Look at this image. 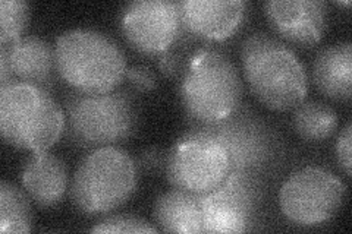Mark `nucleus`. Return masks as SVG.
Instances as JSON below:
<instances>
[{
	"mask_svg": "<svg viewBox=\"0 0 352 234\" xmlns=\"http://www.w3.org/2000/svg\"><path fill=\"white\" fill-rule=\"evenodd\" d=\"M241 63L251 93L270 110L286 111L301 104L308 75L288 44L269 32H254L241 46Z\"/></svg>",
	"mask_w": 352,
	"mask_h": 234,
	"instance_id": "nucleus-1",
	"label": "nucleus"
},
{
	"mask_svg": "<svg viewBox=\"0 0 352 234\" xmlns=\"http://www.w3.org/2000/svg\"><path fill=\"white\" fill-rule=\"evenodd\" d=\"M63 137L81 148L119 147L135 135L140 106L126 88L109 93L75 91L63 98Z\"/></svg>",
	"mask_w": 352,
	"mask_h": 234,
	"instance_id": "nucleus-2",
	"label": "nucleus"
},
{
	"mask_svg": "<svg viewBox=\"0 0 352 234\" xmlns=\"http://www.w3.org/2000/svg\"><path fill=\"white\" fill-rule=\"evenodd\" d=\"M179 93L192 126L212 125L241 107L244 84L235 63L223 51L207 47L186 62Z\"/></svg>",
	"mask_w": 352,
	"mask_h": 234,
	"instance_id": "nucleus-3",
	"label": "nucleus"
},
{
	"mask_svg": "<svg viewBox=\"0 0 352 234\" xmlns=\"http://www.w3.org/2000/svg\"><path fill=\"white\" fill-rule=\"evenodd\" d=\"M60 80L75 91L109 93L125 80L128 63L122 47L93 28H72L54 41Z\"/></svg>",
	"mask_w": 352,
	"mask_h": 234,
	"instance_id": "nucleus-4",
	"label": "nucleus"
},
{
	"mask_svg": "<svg viewBox=\"0 0 352 234\" xmlns=\"http://www.w3.org/2000/svg\"><path fill=\"white\" fill-rule=\"evenodd\" d=\"M138 165L119 147H103L88 152L72 176L71 199L85 215H106L122 207L138 185Z\"/></svg>",
	"mask_w": 352,
	"mask_h": 234,
	"instance_id": "nucleus-5",
	"label": "nucleus"
},
{
	"mask_svg": "<svg viewBox=\"0 0 352 234\" xmlns=\"http://www.w3.org/2000/svg\"><path fill=\"white\" fill-rule=\"evenodd\" d=\"M0 132L8 145L47 151L65 132V111L43 88L12 84L0 88Z\"/></svg>",
	"mask_w": 352,
	"mask_h": 234,
	"instance_id": "nucleus-6",
	"label": "nucleus"
},
{
	"mask_svg": "<svg viewBox=\"0 0 352 234\" xmlns=\"http://www.w3.org/2000/svg\"><path fill=\"white\" fill-rule=\"evenodd\" d=\"M194 129L223 145L230 172L261 176L279 157L280 141L276 133L261 116L242 106L222 121Z\"/></svg>",
	"mask_w": 352,
	"mask_h": 234,
	"instance_id": "nucleus-7",
	"label": "nucleus"
},
{
	"mask_svg": "<svg viewBox=\"0 0 352 234\" xmlns=\"http://www.w3.org/2000/svg\"><path fill=\"white\" fill-rule=\"evenodd\" d=\"M346 186L336 174L318 165L294 172L279 189V208L294 226L310 229L323 226L342 207Z\"/></svg>",
	"mask_w": 352,
	"mask_h": 234,
	"instance_id": "nucleus-8",
	"label": "nucleus"
},
{
	"mask_svg": "<svg viewBox=\"0 0 352 234\" xmlns=\"http://www.w3.org/2000/svg\"><path fill=\"white\" fill-rule=\"evenodd\" d=\"M229 172L230 163L223 145L192 129L169 150L164 174L173 187L203 195L222 183Z\"/></svg>",
	"mask_w": 352,
	"mask_h": 234,
	"instance_id": "nucleus-9",
	"label": "nucleus"
},
{
	"mask_svg": "<svg viewBox=\"0 0 352 234\" xmlns=\"http://www.w3.org/2000/svg\"><path fill=\"white\" fill-rule=\"evenodd\" d=\"M200 196L204 234L244 233L256 220L263 185L260 176L230 172L212 192Z\"/></svg>",
	"mask_w": 352,
	"mask_h": 234,
	"instance_id": "nucleus-10",
	"label": "nucleus"
},
{
	"mask_svg": "<svg viewBox=\"0 0 352 234\" xmlns=\"http://www.w3.org/2000/svg\"><path fill=\"white\" fill-rule=\"evenodd\" d=\"M120 28L132 49L163 54L188 36L182 27L179 3L172 0H135L120 14ZM190 37V36H188Z\"/></svg>",
	"mask_w": 352,
	"mask_h": 234,
	"instance_id": "nucleus-11",
	"label": "nucleus"
},
{
	"mask_svg": "<svg viewBox=\"0 0 352 234\" xmlns=\"http://www.w3.org/2000/svg\"><path fill=\"white\" fill-rule=\"evenodd\" d=\"M59 76L54 46L38 36H24L0 46V88L27 84L52 91Z\"/></svg>",
	"mask_w": 352,
	"mask_h": 234,
	"instance_id": "nucleus-12",
	"label": "nucleus"
},
{
	"mask_svg": "<svg viewBox=\"0 0 352 234\" xmlns=\"http://www.w3.org/2000/svg\"><path fill=\"white\" fill-rule=\"evenodd\" d=\"M263 10L282 41L308 49L324 34L327 3L323 0H267Z\"/></svg>",
	"mask_w": 352,
	"mask_h": 234,
	"instance_id": "nucleus-13",
	"label": "nucleus"
},
{
	"mask_svg": "<svg viewBox=\"0 0 352 234\" xmlns=\"http://www.w3.org/2000/svg\"><path fill=\"white\" fill-rule=\"evenodd\" d=\"M178 3L186 34L207 41L232 37L247 14L244 0H182Z\"/></svg>",
	"mask_w": 352,
	"mask_h": 234,
	"instance_id": "nucleus-14",
	"label": "nucleus"
},
{
	"mask_svg": "<svg viewBox=\"0 0 352 234\" xmlns=\"http://www.w3.org/2000/svg\"><path fill=\"white\" fill-rule=\"evenodd\" d=\"M19 180L32 202L41 208H50L62 202L68 191V167L49 151L32 152L22 164Z\"/></svg>",
	"mask_w": 352,
	"mask_h": 234,
	"instance_id": "nucleus-15",
	"label": "nucleus"
},
{
	"mask_svg": "<svg viewBox=\"0 0 352 234\" xmlns=\"http://www.w3.org/2000/svg\"><path fill=\"white\" fill-rule=\"evenodd\" d=\"M316 88L335 102H349L352 95V44L335 43L323 47L311 63Z\"/></svg>",
	"mask_w": 352,
	"mask_h": 234,
	"instance_id": "nucleus-16",
	"label": "nucleus"
},
{
	"mask_svg": "<svg viewBox=\"0 0 352 234\" xmlns=\"http://www.w3.org/2000/svg\"><path fill=\"white\" fill-rule=\"evenodd\" d=\"M153 217L159 230L181 234H204L201 196L173 187L154 204Z\"/></svg>",
	"mask_w": 352,
	"mask_h": 234,
	"instance_id": "nucleus-17",
	"label": "nucleus"
},
{
	"mask_svg": "<svg viewBox=\"0 0 352 234\" xmlns=\"http://www.w3.org/2000/svg\"><path fill=\"white\" fill-rule=\"evenodd\" d=\"M338 124V113L326 103L304 100L294 108L292 125L304 141L322 142L329 139L336 132Z\"/></svg>",
	"mask_w": 352,
	"mask_h": 234,
	"instance_id": "nucleus-18",
	"label": "nucleus"
},
{
	"mask_svg": "<svg viewBox=\"0 0 352 234\" xmlns=\"http://www.w3.org/2000/svg\"><path fill=\"white\" fill-rule=\"evenodd\" d=\"M32 229L31 199L24 189L3 180L0 183V233L19 234Z\"/></svg>",
	"mask_w": 352,
	"mask_h": 234,
	"instance_id": "nucleus-19",
	"label": "nucleus"
},
{
	"mask_svg": "<svg viewBox=\"0 0 352 234\" xmlns=\"http://www.w3.org/2000/svg\"><path fill=\"white\" fill-rule=\"evenodd\" d=\"M30 19L31 6L25 0H2L0 2V46L24 37Z\"/></svg>",
	"mask_w": 352,
	"mask_h": 234,
	"instance_id": "nucleus-20",
	"label": "nucleus"
},
{
	"mask_svg": "<svg viewBox=\"0 0 352 234\" xmlns=\"http://www.w3.org/2000/svg\"><path fill=\"white\" fill-rule=\"evenodd\" d=\"M91 233H157L159 229L154 227L147 220L129 215V214H113L107 215L90 229Z\"/></svg>",
	"mask_w": 352,
	"mask_h": 234,
	"instance_id": "nucleus-21",
	"label": "nucleus"
},
{
	"mask_svg": "<svg viewBox=\"0 0 352 234\" xmlns=\"http://www.w3.org/2000/svg\"><path fill=\"white\" fill-rule=\"evenodd\" d=\"M168 155L169 151H164L160 147H148L142 150L135 160L140 173L153 176L166 173Z\"/></svg>",
	"mask_w": 352,
	"mask_h": 234,
	"instance_id": "nucleus-22",
	"label": "nucleus"
},
{
	"mask_svg": "<svg viewBox=\"0 0 352 234\" xmlns=\"http://www.w3.org/2000/svg\"><path fill=\"white\" fill-rule=\"evenodd\" d=\"M125 78L138 93H148L157 86L156 73L146 65H134L126 69Z\"/></svg>",
	"mask_w": 352,
	"mask_h": 234,
	"instance_id": "nucleus-23",
	"label": "nucleus"
},
{
	"mask_svg": "<svg viewBox=\"0 0 352 234\" xmlns=\"http://www.w3.org/2000/svg\"><path fill=\"white\" fill-rule=\"evenodd\" d=\"M336 159L340 165V169L345 172L348 177H351L352 173V124H348L340 130L336 145Z\"/></svg>",
	"mask_w": 352,
	"mask_h": 234,
	"instance_id": "nucleus-24",
	"label": "nucleus"
},
{
	"mask_svg": "<svg viewBox=\"0 0 352 234\" xmlns=\"http://www.w3.org/2000/svg\"><path fill=\"white\" fill-rule=\"evenodd\" d=\"M159 68L164 76L175 78L179 75L181 71H185L186 63H184V59L179 53H176L175 50H168L160 54Z\"/></svg>",
	"mask_w": 352,
	"mask_h": 234,
	"instance_id": "nucleus-25",
	"label": "nucleus"
},
{
	"mask_svg": "<svg viewBox=\"0 0 352 234\" xmlns=\"http://www.w3.org/2000/svg\"><path fill=\"white\" fill-rule=\"evenodd\" d=\"M336 5H339V6H351V2H349V0H346V2H336Z\"/></svg>",
	"mask_w": 352,
	"mask_h": 234,
	"instance_id": "nucleus-26",
	"label": "nucleus"
}]
</instances>
